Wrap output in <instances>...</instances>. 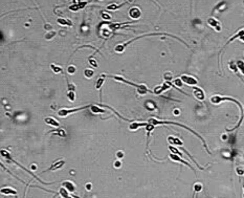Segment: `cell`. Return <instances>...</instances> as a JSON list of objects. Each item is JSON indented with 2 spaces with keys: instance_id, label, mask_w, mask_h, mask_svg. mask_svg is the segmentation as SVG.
I'll return each instance as SVG.
<instances>
[{
  "instance_id": "9c48e42d",
  "label": "cell",
  "mask_w": 244,
  "mask_h": 198,
  "mask_svg": "<svg viewBox=\"0 0 244 198\" xmlns=\"http://www.w3.org/2000/svg\"><path fill=\"white\" fill-rule=\"evenodd\" d=\"M65 165V161H63V159H60V161H56L55 163H52L51 166H50L49 168L47 169V170H45L44 172H48V171H55V170H58V169L62 168L63 166Z\"/></svg>"
},
{
  "instance_id": "2e32d148",
  "label": "cell",
  "mask_w": 244,
  "mask_h": 198,
  "mask_svg": "<svg viewBox=\"0 0 244 198\" xmlns=\"http://www.w3.org/2000/svg\"><path fill=\"white\" fill-rule=\"evenodd\" d=\"M90 110L92 111L93 113H105V110L104 109H102V108H100L99 106H97V105H91L90 106Z\"/></svg>"
},
{
  "instance_id": "4dcf8cb0",
  "label": "cell",
  "mask_w": 244,
  "mask_h": 198,
  "mask_svg": "<svg viewBox=\"0 0 244 198\" xmlns=\"http://www.w3.org/2000/svg\"><path fill=\"white\" fill-rule=\"evenodd\" d=\"M75 67L73 65H70V66H68V68H67V71H68V73H70V75H73V73H75Z\"/></svg>"
},
{
  "instance_id": "5b68a950",
  "label": "cell",
  "mask_w": 244,
  "mask_h": 198,
  "mask_svg": "<svg viewBox=\"0 0 244 198\" xmlns=\"http://www.w3.org/2000/svg\"><path fill=\"white\" fill-rule=\"evenodd\" d=\"M180 79H181V81L184 83V84H187V85H189V86H196L197 84H198V80H197L195 77H193V75H182L181 77H180Z\"/></svg>"
},
{
  "instance_id": "6da1fadb",
  "label": "cell",
  "mask_w": 244,
  "mask_h": 198,
  "mask_svg": "<svg viewBox=\"0 0 244 198\" xmlns=\"http://www.w3.org/2000/svg\"><path fill=\"white\" fill-rule=\"evenodd\" d=\"M101 77H103V78H112L114 79V80L116 81H120V82H123V83H126V84H128V85L130 86H133V87H136L137 88V91H138V93L142 95L146 94V93H148V91H150L149 89H148V87L145 84H135V83L133 82H130V81L126 80L125 78H122V77H117V75H105V73H103Z\"/></svg>"
},
{
  "instance_id": "f35d334b",
  "label": "cell",
  "mask_w": 244,
  "mask_h": 198,
  "mask_svg": "<svg viewBox=\"0 0 244 198\" xmlns=\"http://www.w3.org/2000/svg\"><path fill=\"white\" fill-rule=\"evenodd\" d=\"M123 156H124V153L121 152V151H120V152H117V157L121 158V157H123Z\"/></svg>"
},
{
  "instance_id": "7a4b0ae2",
  "label": "cell",
  "mask_w": 244,
  "mask_h": 198,
  "mask_svg": "<svg viewBox=\"0 0 244 198\" xmlns=\"http://www.w3.org/2000/svg\"><path fill=\"white\" fill-rule=\"evenodd\" d=\"M149 123H150V124H152V125H154V126H156V125H167V124H171V125H176V126H180V127H183L184 129H187V130H189L190 132H192L193 134H195V135H196L198 138H200V140H201V142L203 143V145H204V147H205V149H207V151L209 153H211V152L209 151V149H207V144H205V142H204L203 137H202L201 135H199L198 133L195 132L194 130H192L191 128L187 127V126H184V125H182V124H179V123H175V122H170V120H155V118H150V120H149Z\"/></svg>"
},
{
  "instance_id": "f546056e",
  "label": "cell",
  "mask_w": 244,
  "mask_h": 198,
  "mask_svg": "<svg viewBox=\"0 0 244 198\" xmlns=\"http://www.w3.org/2000/svg\"><path fill=\"white\" fill-rule=\"evenodd\" d=\"M182 84H183V82L181 81V79H175L174 80V85H175V87H181L182 86Z\"/></svg>"
},
{
  "instance_id": "cb8c5ba5",
  "label": "cell",
  "mask_w": 244,
  "mask_h": 198,
  "mask_svg": "<svg viewBox=\"0 0 244 198\" xmlns=\"http://www.w3.org/2000/svg\"><path fill=\"white\" fill-rule=\"evenodd\" d=\"M104 81H105V79L103 78V77H101V78L97 81V85H95V88H97V90H99V89H101V87H102V85H103V83H104Z\"/></svg>"
},
{
  "instance_id": "d6a6232c",
  "label": "cell",
  "mask_w": 244,
  "mask_h": 198,
  "mask_svg": "<svg viewBox=\"0 0 244 198\" xmlns=\"http://www.w3.org/2000/svg\"><path fill=\"white\" fill-rule=\"evenodd\" d=\"M67 86H68V91H75V86L73 85V84L68 82Z\"/></svg>"
},
{
  "instance_id": "d6986e66",
  "label": "cell",
  "mask_w": 244,
  "mask_h": 198,
  "mask_svg": "<svg viewBox=\"0 0 244 198\" xmlns=\"http://www.w3.org/2000/svg\"><path fill=\"white\" fill-rule=\"evenodd\" d=\"M50 68L52 69V71L55 73H62V68L60 67V66L56 65V64H50Z\"/></svg>"
},
{
  "instance_id": "603a6c76",
  "label": "cell",
  "mask_w": 244,
  "mask_h": 198,
  "mask_svg": "<svg viewBox=\"0 0 244 198\" xmlns=\"http://www.w3.org/2000/svg\"><path fill=\"white\" fill-rule=\"evenodd\" d=\"M202 183L201 182H196L194 185V192H196V193H198V192H201L202 190Z\"/></svg>"
},
{
  "instance_id": "ac0fdd59",
  "label": "cell",
  "mask_w": 244,
  "mask_h": 198,
  "mask_svg": "<svg viewBox=\"0 0 244 198\" xmlns=\"http://www.w3.org/2000/svg\"><path fill=\"white\" fill-rule=\"evenodd\" d=\"M58 23L61 25H69V26H71L72 23L70 22L69 20H66V19H64V18H58Z\"/></svg>"
},
{
  "instance_id": "e0dca14e",
  "label": "cell",
  "mask_w": 244,
  "mask_h": 198,
  "mask_svg": "<svg viewBox=\"0 0 244 198\" xmlns=\"http://www.w3.org/2000/svg\"><path fill=\"white\" fill-rule=\"evenodd\" d=\"M147 125V123H132L131 125L129 126V129L130 130H136V129H138L140 127V126H146Z\"/></svg>"
},
{
  "instance_id": "d4e9b609",
  "label": "cell",
  "mask_w": 244,
  "mask_h": 198,
  "mask_svg": "<svg viewBox=\"0 0 244 198\" xmlns=\"http://www.w3.org/2000/svg\"><path fill=\"white\" fill-rule=\"evenodd\" d=\"M237 66H238V69H240L242 75H244V63L242 61H238L237 62Z\"/></svg>"
},
{
  "instance_id": "83f0119b",
  "label": "cell",
  "mask_w": 244,
  "mask_h": 198,
  "mask_svg": "<svg viewBox=\"0 0 244 198\" xmlns=\"http://www.w3.org/2000/svg\"><path fill=\"white\" fill-rule=\"evenodd\" d=\"M101 15H102V17L104 18V19H106V20H110V19H111L110 14H108V13L105 12V11H102V12H101Z\"/></svg>"
},
{
  "instance_id": "52a82bcc",
  "label": "cell",
  "mask_w": 244,
  "mask_h": 198,
  "mask_svg": "<svg viewBox=\"0 0 244 198\" xmlns=\"http://www.w3.org/2000/svg\"><path fill=\"white\" fill-rule=\"evenodd\" d=\"M193 94H194V97L198 101H203L204 99H205V93H204V91L199 87H194V89H193Z\"/></svg>"
},
{
  "instance_id": "7c38bea8",
  "label": "cell",
  "mask_w": 244,
  "mask_h": 198,
  "mask_svg": "<svg viewBox=\"0 0 244 198\" xmlns=\"http://www.w3.org/2000/svg\"><path fill=\"white\" fill-rule=\"evenodd\" d=\"M62 187H64L66 190L69 192V193H73L75 191V183L72 182V181H69V180H66V181H64L63 182V186Z\"/></svg>"
},
{
  "instance_id": "836d02e7",
  "label": "cell",
  "mask_w": 244,
  "mask_h": 198,
  "mask_svg": "<svg viewBox=\"0 0 244 198\" xmlns=\"http://www.w3.org/2000/svg\"><path fill=\"white\" fill-rule=\"evenodd\" d=\"M236 172H237V174H238V175H243V174H244V170L242 168H240V167H237Z\"/></svg>"
},
{
  "instance_id": "8992f818",
  "label": "cell",
  "mask_w": 244,
  "mask_h": 198,
  "mask_svg": "<svg viewBox=\"0 0 244 198\" xmlns=\"http://www.w3.org/2000/svg\"><path fill=\"white\" fill-rule=\"evenodd\" d=\"M170 158H171L172 161H178V163H183V165H185V166H187V167H189V168L191 169V170L195 171V170H194V168H193L192 166L190 165V163H188V161H184V159H183V158H182V157H180L179 155H177V154H174V153H171V154H170Z\"/></svg>"
},
{
  "instance_id": "1f68e13d",
  "label": "cell",
  "mask_w": 244,
  "mask_h": 198,
  "mask_svg": "<svg viewBox=\"0 0 244 198\" xmlns=\"http://www.w3.org/2000/svg\"><path fill=\"white\" fill-rule=\"evenodd\" d=\"M243 118H244V113H243V116H241V118H240V120L238 122V124L236 125V127H235V128H233V129H228L227 131H234L235 129H237L238 127H240V125H241V123H242V120H243Z\"/></svg>"
},
{
  "instance_id": "ba28073f",
  "label": "cell",
  "mask_w": 244,
  "mask_h": 198,
  "mask_svg": "<svg viewBox=\"0 0 244 198\" xmlns=\"http://www.w3.org/2000/svg\"><path fill=\"white\" fill-rule=\"evenodd\" d=\"M207 23H209V26L214 27L217 32H220V30H221V24H220L219 21L216 20L215 18H213V17L209 18V19H207Z\"/></svg>"
},
{
  "instance_id": "4316f807",
  "label": "cell",
  "mask_w": 244,
  "mask_h": 198,
  "mask_svg": "<svg viewBox=\"0 0 244 198\" xmlns=\"http://www.w3.org/2000/svg\"><path fill=\"white\" fill-rule=\"evenodd\" d=\"M229 69L232 70V71H234V73H236L237 70H238V66H237V64H235L234 62H229Z\"/></svg>"
},
{
  "instance_id": "484cf974",
  "label": "cell",
  "mask_w": 244,
  "mask_h": 198,
  "mask_svg": "<svg viewBox=\"0 0 244 198\" xmlns=\"http://www.w3.org/2000/svg\"><path fill=\"white\" fill-rule=\"evenodd\" d=\"M56 32H54V30H52V32H49V33L48 34H46V35H45V39H46V40H50V39H52V38L55 37L56 36Z\"/></svg>"
},
{
  "instance_id": "277c9868",
  "label": "cell",
  "mask_w": 244,
  "mask_h": 198,
  "mask_svg": "<svg viewBox=\"0 0 244 198\" xmlns=\"http://www.w3.org/2000/svg\"><path fill=\"white\" fill-rule=\"evenodd\" d=\"M90 106H91V105L83 106V107H78V108H71V109H67V108L60 109V110L58 111V116H60V118H65V116H67L68 114H70V113L78 112V111L83 110V109H86V108H90Z\"/></svg>"
},
{
  "instance_id": "ffe728a7",
  "label": "cell",
  "mask_w": 244,
  "mask_h": 198,
  "mask_svg": "<svg viewBox=\"0 0 244 198\" xmlns=\"http://www.w3.org/2000/svg\"><path fill=\"white\" fill-rule=\"evenodd\" d=\"M51 133L57 134V135L61 136V137H65V136H66V132H65L64 130H62V129H59V130H56V131H51Z\"/></svg>"
},
{
  "instance_id": "8d00e7d4",
  "label": "cell",
  "mask_w": 244,
  "mask_h": 198,
  "mask_svg": "<svg viewBox=\"0 0 244 198\" xmlns=\"http://www.w3.org/2000/svg\"><path fill=\"white\" fill-rule=\"evenodd\" d=\"M89 62H90V64H92V65H93V67H97V63L95 62L94 60H92V59H89Z\"/></svg>"
},
{
  "instance_id": "e575fe53",
  "label": "cell",
  "mask_w": 244,
  "mask_h": 198,
  "mask_svg": "<svg viewBox=\"0 0 244 198\" xmlns=\"http://www.w3.org/2000/svg\"><path fill=\"white\" fill-rule=\"evenodd\" d=\"M164 79H166V81H169L172 79V75H171V73H164Z\"/></svg>"
},
{
  "instance_id": "d590c367",
  "label": "cell",
  "mask_w": 244,
  "mask_h": 198,
  "mask_svg": "<svg viewBox=\"0 0 244 198\" xmlns=\"http://www.w3.org/2000/svg\"><path fill=\"white\" fill-rule=\"evenodd\" d=\"M121 166H122V161H114V167H115V168H121Z\"/></svg>"
},
{
  "instance_id": "9a60e30c",
  "label": "cell",
  "mask_w": 244,
  "mask_h": 198,
  "mask_svg": "<svg viewBox=\"0 0 244 198\" xmlns=\"http://www.w3.org/2000/svg\"><path fill=\"white\" fill-rule=\"evenodd\" d=\"M44 120L47 125L52 126V127H59V126H60V123H59L57 120H55V118H46Z\"/></svg>"
},
{
  "instance_id": "5bb4252c",
  "label": "cell",
  "mask_w": 244,
  "mask_h": 198,
  "mask_svg": "<svg viewBox=\"0 0 244 198\" xmlns=\"http://www.w3.org/2000/svg\"><path fill=\"white\" fill-rule=\"evenodd\" d=\"M168 142H169L171 145H175V146H183V143H182L181 140H179V138L177 137H174V136H169L168 137Z\"/></svg>"
},
{
  "instance_id": "7402d4cb",
  "label": "cell",
  "mask_w": 244,
  "mask_h": 198,
  "mask_svg": "<svg viewBox=\"0 0 244 198\" xmlns=\"http://www.w3.org/2000/svg\"><path fill=\"white\" fill-rule=\"evenodd\" d=\"M67 98L70 102H75V91H68L67 92Z\"/></svg>"
},
{
  "instance_id": "74e56055",
  "label": "cell",
  "mask_w": 244,
  "mask_h": 198,
  "mask_svg": "<svg viewBox=\"0 0 244 198\" xmlns=\"http://www.w3.org/2000/svg\"><path fill=\"white\" fill-rule=\"evenodd\" d=\"M91 188H92L91 183H86V189H87L88 191H89V190H91Z\"/></svg>"
},
{
  "instance_id": "8fae6325",
  "label": "cell",
  "mask_w": 244,
  "mask_h": 198,
  "mask_svg": "<svg viewBox=\"0 0 244 198\" xmlns=\"http://www.w3.org/2000/svg\"><path fill=\"white\" fill-rule=\"evenodd\" d=\"M243 36H244V28H242V30H240L239 32H238V33L236 34V35H234L232 38H231V39H229L228 41H227V42H226V44H225V45L223 46V49H224V48H225V47H226V46L228 45V44H229V43H231V42H233V41H234V40H236V39H240V38H241V37H243Z\"/></svg>"
},
{
  "instance_id": "ab89813d",
  "label": "cell",
  "mask_w": 244,
  "mask_h": 198,
  "mask_svg": "<svg viewBox=\"0 0 244 198\" xmlns=\"http://www.w3.org/2000/svg\"><path fill=\"white\" fill-rule=\"evenodd\" d=\"M243 189H244V186H243ZM243 198H244V192H243Z\"/></svg>"
},
{
  "instance_id": "3957f363",
  "label": "cell",
  "mask_w": 244,
  "mask_h": 198,
  "mask_svg": "<svg viewBox=\"0 0 244 198\" xmlns=\"http://www.w3.org/2000/svg\"><path fill=\"white\" fill-rule=\"evenodd\" d=\"M224 101H231V102H234V103H236L237 105L239 106L240 110H241V116H243V107H242L241 103H239L237 100H235V99L233 98H229V97H221V95H213L212 98H211V102H212L213 104H220L222 103V102H224Z\"/></svg>"
},
{
  "instance_id": "30bf717a",
  "label": "cell",
  "mask_w": 244,
  "mask_h": 198,
  "mask_svg": "<svg viewBox=\"0 0 244 198\" xmlns=\"http://www.w3.org/2000/svg\"><path fill=\"white\" fill-rule=\"evenodd\" d=\"M129 16L132 19H138L142 16V12L138 8H131L129 10Z\"/></svg>"
},
{
  "instance_id": "4fadbf2b",
  "label": "cell",
  "mask_w": 244,
  "mask_h": 198,
  "mask_svg": "<svg viewBox=\"0 0 244 198\" xmlns=\"http://www.w3.org/2000/svg\"><path fill=\"white\" fill-rule=\"evenodd\" d=\"M1 194L2 195H17V191L15 190V189L13 188H8V187H6V188H2L1 189Z\"/></svg>"
},
{
  "instance_id": "44dd1931",
  "label": "cell",
  "mask_w": 244,
  "mask_h": 198,
  "mask_svg": "<svg viewBox=\"0 0 244 198\" xmlns=\"http://www.w3.org/2000/svg\"><path fill=\"white\" fill-rule=\"evenodd\" d=\"M84 75H85V77H86V78L90 79V78H92V77H93L94 73H93V70H91V69H85L84 70Z\"/></svg>"
},
{
  "instance_id": "f1b7e54d",
  "label": "cell",
  "mask_w": 244,
  "mask_h": 198,
  "mask_svg": "<svg viewBox=\"0 0 244 198\" xmlns=\"http://www.w3.org/2000/svg\"><path fill=\"white\" fill-rule=\"evenodd\" d=\"M124 5V3H122V4H118V5H115V4H110L107 6L108 10H117V8H120L121 6H123Z\"/></svg>"
}]
</instances>
